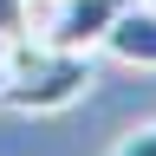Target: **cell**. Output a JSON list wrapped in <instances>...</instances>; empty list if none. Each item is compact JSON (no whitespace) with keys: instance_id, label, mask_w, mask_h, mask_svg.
Instances as JSON below:
<instances>
[{"instance_id":"cell-1","label":"cell","mask_w":156,"mask_h":156,"mask_svg":"<svg viewBox=\"0 0 156 156\" xmlns=\"http://www.w3.org/2000/svg\"><path fill=\"white\" fill-rule=\"evenodd\" d=\"M7 58V85H0V104L20 111V117H52V111H72L78 98L98 85L91 72V52H58L46 39H13V46H0Z\"/></svg>"},{"instance_id":"cell-2","label":"cell","mask_w":156,"mask_h":156,"mask_svg":"<svg viewBox=\"0 0 156 156\" xmlns=\"http://www.w3.org/2000/svg\"><path fill=\"white\" fill-rule=\"evenodd\" d=\"M124 7H130V0H52L46 46H58V52H98L104 33H111V20Z\"/></svg>"},{"instance_id":"cell-3","label":"cell","mask_w":156,"mask_h":156,"mask_svg":"<svg viewBox=\"0 0 156 156\" xmlns=\"http://www.w3.org/2000/svg\"><path fill=\"white\" fill-rule=\"evenodd\" d=\"M98 52H111L117 65L156 72V0H130V7L111 20V33H104V46H98Z\"/></svg>"},{"instance_id":"cell-4","label":"cell","mask_w":156,"mask_h":156,"mask_svg":"<svg viewBox=\"0 0 156 156\" xmlns=\"http://www.w3.org/2000/svg\"><path fill=\"white\" fill-rule=\"evenodd\" d=\"M33 33V0H0V46Z\"/></svg>"},{"instance_id":"cell-5","label":"cell","mask_w":156,"mask_h":156,"mask_svg":"<svg viewBox=\"0 0 156 156\" xmlns=\"http://www.w3.org/2000/svg\"><path fill=\"white\" fill-rule=\"evenodd\" d=\"M111 156H156V124H136L130 136H117Z\"/></svg>"},{"instance_id":"cell-6","label":"cell","mask_w":156,"mask_h":156,"mask_svg":"<svg viewBox=\"0 0 156 156\" xmlns=\"http://www.w3.org/2000/svg\"><path fill=\"white\" fill-rule=\"evenodd\" d=\"M0 85H7V65H0Z\"/></svg>"}]
</instances>
